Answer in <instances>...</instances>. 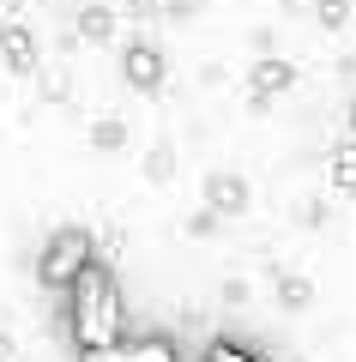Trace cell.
<instances>
[{"instance_id":"6da1fadb","label":"cell","mask_w":356,"mask_h":362,"mask_svg":"<svg viewBox=\"0 0 356 362\" xmlns=\"http://www.w3.org/2000/svg\"><path fill=\"white\" fill-rule=\"evenodd\" d=\"M67 326H73L79 356L109 350V344L127 338V302H121V284H115V272L103 259H91L73 284H67Z\"/></svg>"},{"instance_id":"30bf717a","label":"cell","mask_w":356,"mask_h":362,"mask_svg":"<svg viewBox=\"0 0 356 362\" xmlns=\"http://www.w3.org/2000/svg\"><path fill=\"white\" fill-rule=\"evenodd\" d=\"M332 181L356 194V145H338V151H332Z\"/></svg>"},{"instance_id":"8fae6325","label":"cell","mask_w":356,"mask_h":362,"mask_svg":"<svg viewBox=\"0 0 356 362\" xmlns=\"http://www.w3.org/2000/svg\"><path fill=\"white\" fill-rule=\"evenodd\" d=\"M91 145H97V151H121V145H127V127H121V121H97V127H91Z\"/></svg>"},{"instance_id":"8992f818","label":"cell","mask_w":356,"mask_h":362,"mask_svg":"<svg viewBox=\"0 0 356 362\" xmlns=\"http://www.w3.org/2000/svg\"><path fill=\"white\" fill-rule=\"evenodd\" d=\"M0 54H6L13 73H30V66H37V37H30L25 25H0Z\"/></svg>"},{"instance_id":"4fadbf2b","label":"cell","mask_w":356,"mask_h":362,"mask_svg":"<svg viewBox=\"0 0 356 362\" xmlns=\"http://www.w3.org/2000/svg\"><path fill=\"white\" fill-rule=\"evenodd\" d=\"M169 169H176V151H169V145H157V151L145 157V175H151V181H169Z\"/></svg>"},{"instance_id":"ba28073f","label":"cell","mask_w":356,"mask_h":362,"mask_svg":"<svg viewBox=\"0 0 356 362\" xmlns=\"http://www.w3.org/2000/svg\"><path fill=\"white\" fill-rule=\"evenodd\" d=\"M205 362H272L260 344H242V338H212L205 344Z\"/></svg>"},{"instance_id":"5b68a950","label":"cell","mask_w":356,"mask_h":362,"mask_svg":"<svg viewBox=\"0 0 356 362\" xmlns=\"http://www.w3.org/2000/svg\"><path fill=\"white\" fill-rule=\"evenodd\" d=\"M205 211H212V218H242V211H248V181L242 175H224V169L205 175Z\"/></svg>"},{"instance_id":"9c48e42d","label":"cell","mask_w":356,"mask_h":362,"mask_svg":"<svg viewBox=\"0 0 356 362\" xmlns=\"http://www.w3.org/2000/svg\"><path fill=\"white\" fill-rule=\"evenodd\" d=\"M79 37L85 42H109L115 37V13L109 6H85V13H79Z\"/></svg>"},{"instance_id":"3957f363","label":"cell","mask_w":356,"mask_h":362,"mask_svg":"<svg viewBox=\"0 0 356 362\" xmlns=\"http://www.w3.org/2000/svg\"><path fill=\"white\" fill-rule=\"evenodd\" d=\"M85 362H181V350H176V338L145 332V338H121L109 350H91Z\"/></svg>"},{"instance_id":"277c9868","label":"cell","mask_w":356,"mask_h":362,"mask_svg":"<svg viewBox=\"0 0 356 362\" xmlns=\"http://www.w3.org/2000/svg\"><path fill=\"white\" fill-rule=\"evenodd\" d=\"M121 78H127L133 90H157L163 85V49H157V42H133V49L121 54Z\"/></svg>"},{"instance_id":"7a4b0ae2","label":"cell","mask_w":356,"mask_h":362,"mask_svg":"<svg viewBox=\"0 0 356 362\" xmlns=\"http://www.w3.org/2000/svg\"><path fill=\"white\" fill-rule=\"evenodd\" d=\"M97 259V242H91V230H54L49 235V247H42V259H37V278L49 290H67L79 278V272Z\"/></svg>"},{"instance_id":"52a82bcc","label":"cell","mask_w":356,"mask_h":362,"mask_svg":"<svg viewBox=\"0 0 356 362\" xmlns=\"http://www.w3.org/2000/svg\"><path fill=\"white\" fill-rule=\"evenodd\" d=\"M290 85H296V66L290 61H260L254 66V103H272V97H284Z\"/></svg>"},{"instance_id":"9a60e30c","label":"cell","mask_w":356,"mask_h":362,"mask_svg":"<svg viewBox=\"0 0 356 362\" xmlns=\"http://www.w3.org/2000/svg\"><path fill=\"white\" fill-rule=\"evenodd\" d=\"M350 121H356V115H350Z\"/></svg>"},{"instance_id":"7c38bea8","label":"cell","mask_w":356,"mask_h":362,"mask_svg":"<svg viewBox=\"0 0 356 362\" xmlns=\"http://www.w3.org/2000/svg\"><path fill=\"white\" fill-rule=\"evenodd\" d=\"M278 296H284V308H308L314 302V284L308 278H278Z\"/></svg>"},{"instance_id":"5bb4252c","label":"cell","mask_w":356,"mask_h":362,"mask_svg":"<svg viewBox=\"0 0 356 362\" xmlns=\"http://www.w3.org/2000/svg\"><path fill=\"white\" fill-rule=\"evenodd\" d=\"M320 25H344V18H350V6H344V0H320Z\"/></svg>"}]
</instances>
